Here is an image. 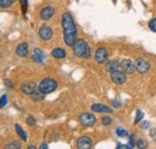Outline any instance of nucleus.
<instances>
[{
	"instance_id": "obj_1",
	"label": "nucleus",
	"mask_w": 156,
	"mask_h": 149,
	"mask_svg": "<svg viewBox=\"0 0 156 149\" xmlns=\"http://www.w3.org/2000/svg\"><path fill=\"white\" fill-rule=\"evenodd\" d=\"M61 27L64 34V42L66 46L72 47L75 41L77 40V25L70 12H64L61 16Z\"/></svg>"
},
{
	"instance_id": "obj_2",
	"label": "nucleus",
	"mask_w": 156,
	"mask_h": 149,
	"mask_svg": "<svg viewBox=\"0 0 156 149\" xmlns=\"http://www.w3.org/2000/svg\"><path fill=\"white\" fill-rule=\"evenodd\" d=\"M72 53L77 58L88 59L91 56V49H90V46L88 45V42L85 40L77 38L75 41V43L72 45Z\"/></svg>"
},
{
	"instance_id": "obj_3",
	"label": "nucleus",
	"mask_w": 156,
	"mask_h": 149,
	"mask_svg": "<svg viewBox=\"0 0 156 149\" xmlns=\"http://www.w3.org/2000/svg\"><path fill=\"white\" fill-rule=\"evenodd\" d=\"M58 88V81L52 78V77H46L43 78L39 84V89L43 94H51L53 92H55Z\"/></svg>"
},
{
	"instance_id": "obj_4",
	"label": "nucleus",
	"mask_w": 156,
	"mask_h": 149,
	"mask_svg": "<svg viewBox=\"0 0 156 149\" xmlns=\"http://www.w3.org/2000/svg\"><path fill=\"white\" fill-rule=\"evenodd\" d=\"M96 117L93 113H82L78 117V122L80 123V125L85 126V128H91L96 124Z\"/></svg>"
},
{
	"instance_id": "obj_5",
	"label": "nucleus",
	"mask_w": 156,
	"mask_h": 149,
	"mask_svg": "<svg viewBox=\"0 0 156 149\" xmlns=\"http://www.w3.org/2000/svg\"><path fill=\"white\" fill-rule=\"evenodd\" d=\"M136 70L139 72V74H148L149 71H150V63H149V60H147V59H144V58H137L136 59Z\"/></svg>"
},
{
	"instance_id": "obj_6",
	"label": "nucleus",
	"mask_w": 156,
	"mask_h": 149,
	"mask_svg": "<svg viewBox=\"0 0 156 149\" xmlns=\"http://www.w3.org/2000/svg\"><path fill=\"white\" fill-rule=\"evenodd\" d=\"M120 69L125 72L126 74H135L136 70V63L132 61L131 59H124L120 61Z\"/></svg>"
},
{
	"instance_id": "obj_7",
	"label": "nucleus",
	"mask_w": 156,
	"mask_h": 149,
	"mask_svg": "<svg viewBox=\"0 0 156 149\" xmlns=\"http://www.w3.org/2000/svg\"><path fill=\"white\" fill-rule=\"evenodd\" d=\"M108 56H109V52L106 47H98L95 51L94 58H95V61L98 64H105L108 60Z\"/></svg>"
},
{
	"instance_id": "obj_8",
	"label": "nucleus",
	"mask_w": 156,
	"mask_h": 149,
	"mask_svg": "<svg viewBox=\"0 0 156 149\" xmlns=\"http://www.w3.org/2000/svg\"><path fill=\"white\" fill-rule=\"evenodd\" d=\"M127 77H126V74L122 71V70H115L113 72H111V81L117 84V85H121L126 82Z\"/></svg>"
},
{
	"instance_id": "obj_9",
	"label": "nucleus",
	"mask_w": 156,
	"mask_h": 149,
	"mask_svg": "<svg viewBox=\"0 0 156 149\" xmlns=\"http://www.w3.org/2000/svg\"><path fill=\"white\" fill-rule=\"evenodd\" d=\"M39 36L42 41H49L53 37V29L48 25H42L39 29Z\"/></svg>"
},
{
	"instance_id": "obj_10",
	"label": "nucleus",
	"mask_w": 156,
	"mask_h": 149,
	"mask_svg": "<svg viewBox=\"0 0 156 149\" xmlns=\"http://www.w3.org/2000/svg\"><path fill=\"white\" fill-rule=\"evenodd\" d=\"M93 147V140L89 136H82L77 140L78 149H89Z\"/></svg>"
},
{
	"instance_id": "obj_11",
	"label": "nucleus",
	"mask_w": 156,
	"mask_h": 149,
	"mask_svg": "<svg viewBox=\"0 0 156 149\" xmlns=\"http://www.w3.org/2000/svg\"><path fill=\"white\" fill-rule=\"evenodd\" d=\"M54 13H55L54 7H52V6H46V7H43V9L40 11V19H41V20H48V19H51L54 16Z\"/></svg>"
},
{
	"instance_id": "obj_12",
	"label": "nucleus",
	"mask_w": 156,
	"mask_h": 149,
	"mask_svg": "<svg viewBox=\"0 0 156 149\" xmlns=\"http://www.w3.org/2000/svg\"><path fill=\"white\" fill-rule=\"evenodd\" d=\"M37 89V85L34 83V82H25L20 85V92L24 94V95H31L35 90Z\"/></svg>"
},
{
	"instance_id": "obj_13",
	"label": "nucleus",
	"mask_w": 156,
	"mask_h": 149,
	"mask_svg": "<svg viewBox=\"0 0 156 149\" xmlns=\"http://www.w3.org/2000/svg\"><path fill=\"white\" fill-rule=\"evenodd\" d=\"M90 110L95 113H112V108L106 106V105H102V104H94L91 105Z\"/></svg>"
},
{
	"instance_id": "obj_14",
	"label": "nucleus",
	"mask_w": 156,
	"mask_h": 149,
	"mask_svg": "<svg viewBox=\"0 0 156 149\" xmlns=\"http://www.w3.org/2000/svg\"><path fill=\"white\" fill-rule=\"evenodd\" d=\"M28 53H29V46H28L27 42H22V43H20V45L17 46V48H16V54L18 56L24 58V56H28Z\"/></svg>"
},
{
	"instance_id": "obj_15",
	"label": "nucleus",
	"mask_w": 156,
	"mask_h": 149,
	"mask_svg": "<svg viewBox=\"0 0 156 149\" xmlns=\"http://www.w3.org/2000/svg\"><path fill=\"white\" fill-rule=\"evenodd\" d=\"M106 71L107 72H113L115 70H119L120 69V63L118 60H109V61H106V66H105Z\"/></svg>"
},
{
	"instance_id": "obj_16",
	"label": "nucleus",
	"mask_w": 156,
	"mask_h": 149,
	"mask_svg": "<svg viewBox=\"0 0 156 149\" xmlns=\"http://www.w3.org/2000/svg\"><path fill=\"white\" fill-rule=\"evenodd\" d=\"M31 59H33L35 63H37V64H43L44 54H43L42 49H41V48H35V49H34V52H33V56H31Z\"/></svg>"
},
{
	"instance_id": "obj_17",
	"label": "nucleus",
	"mask_w": 156,
	"mask_h": 149,
	"mask_svg": "<svg viewBox=\"0 0 156 149\" xmlns=\"http://www.w3.org/2000/svg\"><path fill=\"white\" fill-rule=\"evenodd\" d=\"M51 54H52V56H53V58H55V59H64V58L66 56V54H67V52H66L64 48L57 47V48L52 49Z\"/></svg>"
},
{
	"instance_id": "obj_18",
	"label": "nucleus",
	"mask_w": 156,
	"mask_h": 149,
	"mask_svg": "<svg viewBox=\"0 0 156 149\" xmlns=\"http://www.w3.org/2000/svg\"><path fill=\"white\" fill-rule=\"evenodd\" d=\"M44 96H46V94H43L41 90H40L39 88L34 92V93L30 95V97H31V100L33 101H35V102H40V101H43L44 100Z\"/></svg>"
},
{
	"instance_id": "obj_19",
	"label": "nucleus",
	"mask_w": 156,
	"mask_h": 149,
	"mask_svg": "<svg viewBox=\"0 0 156 149\" xmlns=\"http://www.w3.org/2000/svg\"><path fill=\"white\" fill-rule=\"evenodd\" d=\"M15 129H16L17 135L20 137V140H22L23 142H27V141H28V135L25 133V131L23 130V128L20 126V124H16V125H15Z\"/></svg>"
},
{
	"instance_id": "obj_20",
	"label": "nucleus",
	"mask_w": 156,
	"mask_h": 149,
	"mask_svg": "<svg viewBox=\"0 0 156 149\" xmlns=\"http://www.w3.org/2000/svg\"><path fill=\"white\" fill-rule=\"evenodd\" d=\"M15 2H16V0H0V7L1 9H9Z\"/></svg>"
},
{
	"instance_id": "obj_21",
	"label": "nucleus",
	"mask_w": 156,
	"mask_h": 149,
	"mask_svg": "<svg viewBox=\"0 0 156 149\" xmlns=\"http://www.w3.org/2000/svg\"><path fill=\"white\" fill-rule=\"evenodd\" d=\"M136 147L138 149H145L148 147V142L145 140H143V138H139V140H137Z\"/></svg>"
},
{
	"instance_id": "obj_22",
	"label": "nucleus",
	"mask_w": 156,
	"mask_h": 149,
	"mask_svg": "<svg viewBox=\"0 0 156 149\" xmlns=\"http://www.w3.org/2000/svg\"><path fill=\"white\" fill-rule=\"evenodd\" d=\"M101 123L105 125V126H109L112 123H113V119L109 117V115H103L101 118Z\"/></svg>"
},
{
	"instance_id": "obj_23",
	"label": "nucleus",
	"mask_w": 156,
	"mask_h": 149,
	"mask_svg": "<svg viewBox=\"0 0 156 149\" xmlns=\"http://www.w3.org/2000/svg\"><path fill=\"white\" fill-rule=\"evenodd\" d=\"M143 118H144V113L143 111H140V110H137L136 112V118H135V124H139L142 120H143Z\"/></svg>"
},
{
	"instance_id": "obj_24",
	"label": "nucleus",
	"mask_w": 156,
	"mask_h": 149,
	"mask_svg": "<svg viewBox=\"0 0 156 149\" xmlns=\"http://www.w3.org/2000/svg\"><path fill=\"white\" fill-rule=\"evenodd\" d=\"M115 133H117L118 137H127L129 136L127 131L125 130L124 128H118L117 130H115Z\"/></svg>"
},
{
	"instance_id": "obj_25",
	"label": "nucleus",
	"mask_w": 156,
	"mask_h": 149,
	"mask_svg": "<svg viewBox=\"0 0 156 149\" xmlns=\"http://www.w3.org/2000/svg\"><path fill=\"white\" fill-rule=\"evenodd\" d=\"M5 148L6 149H20L22 148V144L18 143V142H11V143L6 144Z\"/></svg>"
},
{
	"instance_id": "obj_26",
	"label": "nucleus",
	"mask_w": 156,
	"mask_h": 149,
	"mask_svg": "<svg viewBox=\"0 0 156 149\" xmlns=\"http://www.w3.org/2000/svg\"><path fill=\"white\" fill-rule=\"evenodd\" d=\"M20 7H22V12L25 16L27 12H28V0H20Z\"/></svg>"
},
{
	"instance_id": "obj_27",
	"label": "nucleus",
	"mask_w": 156,
	"mask_h": 149,
	"mask_svg": "<svg viewBox=\"0 0 156 149\" xmlns=\"http://www.w3.org/2000/svg\"><path fill=\"white\" fill-rule=\"evenodd\" d=\"M27 124H28L29 126H35V125H36V119H35V117L28 115V117H27Z\"/></svg>"
},
{
	"instance_id": "obj_28",
	"label": "nucleus",
	"mask_w": 156,
	"mask_h": 149,
	"mask_svg": "<svg viewBox=\"0 0 156 149\" xmlns=\"http://www.w3.org/2000/svg\"><path fill=\"white\" fill-rule=\"evenodd\" d=\"M6 105H7V95L4 94V95L0 97V108L6 107Z\"/></svg>"
},
{
	"instance_id": "obj_29",
	"label": "nucleus",
	"mask_w": 156,
	"mask_h": 149,
	"mask_svg": "<svg viewBox=\"0 0 156 149\" xmlns=\"http://www.w3.org/2000/svg\"><path fill=\"white\" fill-rule=\"evenodd\" d=\"M149 29L151 30V31H154V33H156V18H153L150 22H149Z\"/></svg>"
},
{
	"instance_id": "obj_30",
	"label": "nucleus",
	"mask_w": 156,
	"mask_h": 149,
	"mask_svg": "<svg viewBox=\"0 0 156 149\" xmlns=\"http://www.w3.org/2000/svg\"><path fill=\"white\" fill-rule=\"evenodd\" d=\"M140 128H142V130H148L150 128V122H147V120L140 122Z\"/></svg>"
},
{
	"instance_id": "obj_31",
	"label": "nucleus",
	"mask_w": 156,
	"mask_h": 149,
	"mask_svg": "<svg viewBox=\"0 0 156 149\" xmlns=\"http://www.w3.org/2000/svg\"><path fill=\"white\" fill-rule=\"evenodd\" d=\"M112 105H113L115 108H119V107L121 106V102H120L119 100H117V99H113V100H112Z\"/></svg>"
},
{
	"instance_id": "obj_32",
	"label": "nucleus",
	"mask_w": 156,
	"mask_h": 149,
	"mask_svg": "<svg viewBox=\"0 0 156 149\" xmlns=\"http://www.w3.org/2000/svg\"><path fill=\"white\" fill-rule=\"evenodd\" d=\"M5 85H6L7 88H10V89L13 88V84H12V82H11L10 79H5Z\"/></svg>"
},
{
	"instance_id": "obj_33",
	"label": "nucleus",
	"mask_w": 156,
	"mask_h": 149,
	"mask_svg": "<svg viewBox=\"0 0 156 149\" xmlns=\"http://www.w3.org/2000/svg\"><path fill=\"white\" fill-rule=\"evenodd\" d=\"M48 148V144L47 143H42L41 146H40V149H47Z\"/></svg>"
},
{
	"instance_id": "obj_34",
	"label": "nucleus",
	"mask_w": 156,
	"mask_h": 149,
	"mask_svg": "<svg viewBox=\"0 0 156 149\" xmlns=\"http://www.w3.org/2000/svg\"><path fill=\"white\" fill-rule=\"evenodd\" d=\"M117 148L118 149H119V148H129V147H127V144H126V146H125V144H118Z\"/></svg>"
},
{
	"instance_id": "obj_35",
	"label": "nucleus",
	"mask_w": 156,
	"mask_h": 149,
	"mask_svg": "<svg viewBox=\"0 0 156 149\" xmlns=\"http://www.w3.org/2000/svg\"><path fill=\"white\" fill-rule=\"evenodd\" d=\"M28 148H29V149H35V148H36V147H35V146H29Z\"/></svg>"
},
{
	"instance_id": "obj_36",
	"label": "nucleus",
	"mask_w": 156,
	"mask_h": 149,
	"mask_svg": "<svg viewBox=\"0 0 156 149\" xmlns=\"http://www.w3.org/2000/svg\"><path fill=\"white\" fill-rule=\"evenodd\" d=\"M153 136H154V137L156 138V130H155V132H153Z\"/></svg>"
},
{
	"instance_id": "obj_37",
	"label": "nucleus",
	"mask_w": 156,
	"mask_h": 149,
	"mask_svg": "<svg viewBox=\"0 0 156 149\" xmlns=\"http://www.w3.org/2000/svg\"><path fill=\"white\" fill-rule=\"evenodd\" d=\"M0 59H1V54H0Z\"/></svg>"
}]
</instances>
